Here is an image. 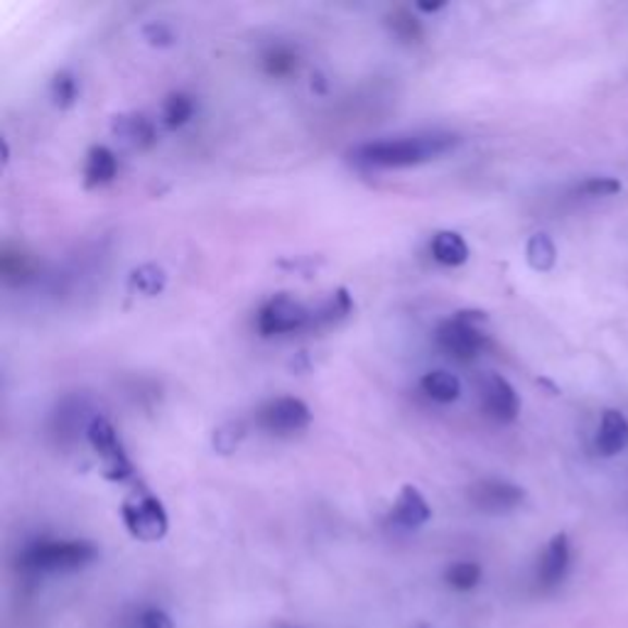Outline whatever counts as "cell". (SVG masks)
I'll return each mask as SVG.
<instances>
[{"mask_svg":"<svg viewBox=\"0 0 628 628\" xmlns=\"http://www.w3.org/2000/svg\"><path fill=\"white\" fill-rule=\"evenodd\" d=\"M457 145L459 135L454 133H440V131L415 133V135H401V138L366 143L356 150V160L369 168H385V170L415 168L442 158V155H447L450 150L457 148Z\"/></svg>","mask_w":628,"mask_h":628,"instance_id":"1","label":"cell"},{"mask_svg":"<svg viewBox=\"0 0 628 628\" xmlns=\"http://www.w3.org/2000/svg\"><path fill=\"white\" fill-rule=\"evenodd\" d=\"M99 550L86 540H35L23 547L17 565L30 575H64L89 567Z\"/></svg>","mask_w":628,"mask_h":628,"instance_id":"2","label":"cell"},{"mask_svg":"<svg viewBox=\"0 0 628 628\" xmlns=\"http://www.w3.org/2000/svg\"><path fill=\"white\" fill-rule=\"evenodd\" d=\"M481 322H484V315L481 312H457L438 327L434 342H438L440 349L454 361H475L489 346V336L481 330Z\"/></svg>","mask_w":628,"mask_h":628,"instance_id":"3","label":"cell"},{"mask_svg":"<svg viewBox=\"0 0 628 628\" xmlns=\"http://www.w3.org/2000/svg\"><path fill=\"white\" fill-rule=\"evenodd\" d=\"M309 327H312V309L287 295L270 297L258 312V332L263 336L295 334L309 330Z\"/></svg>","mask_w":628,"mask_h":628,"instance_id":"4","label":"cell"},{"mask_svg":"<svg viewBox=\"0 0 628 628\" xmlns=\"http://www.w3.org/2000/svg\"><path fill=\"white\" fill-rule=\"evenodd\" d=\"M86 438L94 452L101 457L103 464V477L111 481H123L133 475V464L128 454L123 452V444L115 434L113 424L106 418H91L86 424Z\"/></svg>","mask_w":628,"mask_h":628,"instance_id":"5","label":"cell"},{"mask_svg":"<svg viewBox=\"0 0 628 628\" xmlns=\"http://www.w3.org/2000/svg\"><path fill=\"white\" fill-rule=\"evenodd\" d=\"M123 524L131 530L133 538L152 543L168 533V514L162 504L150 494L133 496L123 504Z\"/></svg>","mask_w":628,"mask_h":628,"instance_id":"6","label":"cell"},{"mask_svg":"<svg viewBox=\"0 0 628 628\" xmlns=\"http://www.w3.org/2000/svg\"><path fill=\"white\" fill-rule=\"evenodd\" d=\"M309 422H312V412H309L307 403L293 398V395L270 401L258 410V424L270 434L303 432Z\"/></svg>","mask_w":628,"mask_h":628,"instance_id":"7","label":"cell"},{"mask_svg":"<svg viewBox=\"0 0 628 628\" xmlns=\"http://www.w3.org/2000/svg\"><path fill=\"white\" fill-rule=\"evenodd\" d=\"M471 506L481 514H510L526 501V491L504 479H481L469 487Z\"/></svg>","mask_w":628,"mask_h":628,"instance_id":"8","label":"cell"},{"mask_svg":"<svg viewBox=\"0 0 628 628\" xmlns=\"http://www.w3.org/2000/svg\"><path fill=\"white\" fill-rule=\"evenodd\" d=\"M481 408L496 422H514L520 412V398L514 385H510L504 375L487 373L479 383Z\"/></svg>","mask_w":628,"mask_h":628,"instance_id":"9","label":"cell"},{"mask_svg":"<svg viewBox=\"0 0 628 628\" xmlns=\"http://www.w3.org/2000/svg\"><path fill=\"white\" fill-rule=\"evenodd\" d=\"M569 538L565 533H557L550 543L545 545L543 555H540L538 563V584L540 589H555L557 584H563V579L567 577L569 569Z\"/></svg>","mask_w":628,"mask_h":628,"instance_id":"10","label":"cell"},{"mask_svg":"<svg viewBox=\"0 0 628 628\" xmlns=\"http://www.w3.org/2000/svg\"><path fill=\"white\" fill-rule=\"evenodd\" d=\"M432 516V508L428 506V501L415 487H403L398 501H395L391 508V520L398 528L415 530L424 526Z\"/></svg>","mask_w":628,"mask_h":628,"instance_id":"11","label":"cell"},{"mask_svg":"<svg viewBox=\"0 0 628 628\" xmlns=\"http://www.w3.org/2000/svg\"><path fill=\"white\" fill-rule=\"evenodd\" d=\"M594 447L602 457H616V454H621L628 447V420L624 412L604 410Z\"/></svg>","mask_w":628,"mask_h":628,"instance_id":"12","label":"cell"},{"mask_svg":"<svg viewBox=\"0 0 628 628\" xmlns=\"http://www.w3.org/2000/svg\"><path fill=\"white\" fill-rule=\"evenodd\" d=\"M119 175V158H115L111 148L106 145H94L86 155V165H84V182L86 187H101L109 185Z\"/></svg>","mask_w":628,"mask_h":628,"instance_id":"13","label":"cell"},{"mask_svg":"<svg viewBox=\"0 0 628 628\" xmlns=\"http://www.w3.org/2000/svg\"><path fill=\"white\" fill-rule=\"evenodd\" d=\"M0 270H3V280L8 285H27L37 273V263L23 248L5 246L3 256H0Z\"/></svg>","mask_w":628,"mask_h":628,"instance_id":"14","label":"cell"},{"mask_svg":"<svg viewBox=\"0 0 628 628\" xmlns=\"http://www.w3.org/2000/svg\"><path fill=\"white\" fill-rule=\"evenodd\" d=\"M430 250L438 263L450 266V268L464 266L469 260L467 241H464L457 231H440V234H434Z\"/></svg>","mask_w":628,"mask_h":628,"instance_id":"15","label":"cell"},{"mask_svg":"<svg viewBox=\"0 0 628 628\" xmlns=\"http://www.w3.org/2000/svg\"><path fill=\"white\" fill-rule=\"evenodd\" d=\"M420 389L434 403H454L461 393V383L450 371H430L420 379Z\"/></svg>","mask_w":628,"mask_h":628,"instance_id":"16","label":"cell"},{"mask_svg":"<svg viewBox=\"0 0 628 628\" xmlns=\"http://www.w3.org/2000/svg\"><path fill=\"white\" fill-rule=\"evenodd\" d=\"M352 309H354V299L349 295V290L340 287L336 293H332V297L327 299L320 309H315L312 327H309V330H322V327L336 324L340 320H344V317H349Z\"/></svg>","mask_w":628,"mask_h":628,"instance_id":"17","label":"cell"},{"mask_svg":"<svg viewBox=\"0 0 628 628\" xmlns=\"http://www.w3.org/2000/svg\"><path fill=\"white\" fill-rule=\"evenodd\" d=\"M113 131L119 133V138H123L125 143L133 145V148H150V145L155 143L152 123L140 113L121 115V119L115 121Z\"/></svg>","mask_w":628,"mask_h":628,"instance_id":"18","label":"cell"},{"mask_svg":"<svg viewBox=\"0 0 628 628\" xmlns=\"http://www.w3.org/2000/svg\"><path fill=\"white\" fill-rule=\"evenodd\" d=\"M481 577H484V569H481L479 563L461 559V563H454L447 567V572H444V584H447L452 592L467 594L481 584Z\"/></svg>","mask_w":628,"mask_h":628,"instance_id":"19","label":"cell"},{"mask_svg":"<svg viewBox=\"0 0 628 628\" xmlns=\"http://www.w3.org/2000/svg\"><path fill=\"white\" fill-rule=\"evenodd\" d=\"M121 628H175V621H172V616L165 608L143 604L131 608V612L123 616Z\"/></svg>","mask_w":628,"mask_h":628,"instance_id":"20","label":"cell"},{"mask_svg":"<svg viewBox=\"0 0 628 628\" xmlns=\"http://www.w3.org/2000/svg\"><path fill=\"white\" fill-rule=\"evenodd\" d=\"M526 258L530 268L538 270V273H547V270H553L557 260V248L553 244V238H550L547 234L530 236L526 246Z\"/></svg>","mask_w":628,"mask_h":628,"instance_id":"21","label":"cell"},{"mask_svg":"<svg viewBox=\"0 0 628 628\" xmlns=\"http://www.w3.org/2000/svg\"><path fill=\"white\" fill-rule=\"evenodd\" d=\"M389 27L405 45H418L424 37L420 21L412 15V11H408V8H395L393 13H389Z\"/></svg>","mask_w":628,"mask_h":628,"instance_id":"22","label":"cell"},{"mask_svg":"<svg viewBox=\"0 0 628 628\" xmlns=\"http://www.w3.org/2000/svg\"><path fill=\"white\" fill-rule=\"evenodd\" d=\"M297 66H299L297 52L290 50V47H283V45L270 47V50L263 54V70L266 74L275 76V79H283V76L295 74Z\"/></svg>","mask_w":628,"mask_h":628,"instance_id":"23","label":"cell"},{"mask_svg":"<svg viewBox=\"0 0 628 628\" xmlns=\"http://www.w3.org/2000/svg\"><path fill=\"white\" fill-rule=\"evenodd\" d=\"M192 115H195V99L189 94L175 91L170 94L165 99V106H162V119L170 125V128H180L185 125Z\"/></svg>","mask_w":628,"mask_h":628,"instance_id":"24","label":"cell"},{"mask_svg":"<svg viewBox=\"0 0 628 628\" xmlns=\"http://www.w3.org/2000/svg\"><path fill=\"white\" fill-rule=\"evenodd\" d=\"M131 285L143 295H158L165 287V270L158 266H140L138 270H133Z\"/></svg>","mask_w":628,"mask_h":628,"instance_id":"25","label":"cell"},{"mask_svg":"<svg viewBox=\"0 0 628 628\" xmlns=\"http://www.w3.org/2000/svg\"><path fill=\"white\" fill-rule=\"evenodd\" d=\"M52 99L57 106H60V109H70V106H74V101L79 99V84H76L74 74H70V72L54 74Z\"/></svg>","mask_w":628,"mask_h":628,"instance_id":"26","label":"cell"},{"mask_svg":"<svg viewBox=\"0 0 628 628\" xmlns=\"http://www.w3.org/2000/svg\"><path fill=\"white\" fill-rule=\"evenodd\" d=\"M621 192V182L614 177H587L582 185H577V195L582 197H612Z\"/></svg>","mask_w":628,"mask_h":628,"instance_id":"27","label":"cell"},{"mask_svg":"<svg viewBox=\"0 0 628 628\" xmlns=\"http://www.w3.org/2000/svg\"><path fill=\"white\" fill-rule=\"evenodd\" d=\"M145 35H148V40L150 42H160L158 37H165V42L170 45L172 40H175V37H172V33L168 30V27H162V25H150L148 30H145Z\"/></svg>","mask_w":628,"mask_h":628,"instance_id":"28","label":"cell"},{"mask_svg":"<svg viewBox=\"0 0 628 628\" xmlns=\"http://www.w3.org/2000/svg\"><path fill=\"white\" fill-rule=\"evenodd\" d=\"M420 11H424V13H438L440 8H444V3H438V5H418Z\"/></svg>","mask_w":628,"mask_h":628,"instance_id":"29","label":"cell"},{"mask_svg":"<svg viewBox=\"0 0 628 628\" xmlns=\"http://www.w3.org/2000/svg\"><path fill=\"white\" fill-rule=\"evenodd\" d=\"M418 628H428V626H418Z\"/></svg>","mask_w":628,"mask_h":628,"instance_id":"30","label":"cell"}]
</instances>
